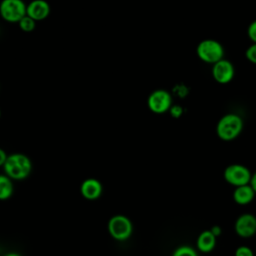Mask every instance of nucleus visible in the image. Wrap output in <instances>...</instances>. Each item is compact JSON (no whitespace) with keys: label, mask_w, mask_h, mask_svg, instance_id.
I'll return each mask as SVG.
<instances>
[{"label":"nucleus","mask_w":256,"mask_h":256,"mask_svg":"<svg viewBox=\"0 0 256 256\" xmlns=\"http://www.w3.org/2000/svg\"><path fill=\"white\" fill-rule=\"evenodd\" d=\"M3 169L5 174L12 180H24L31 174L32 162L27 155L14 153L8 155Z\"/></svg>","instance_id":"nucleus-1"},{"label":"nucleus","mask_w":256,"mask_h":256,"mask_svg":"<svg viewBox=\"0 0 256 256\" xmlns=\"http://www.w3.org/2000/svg\"><path fill=\"white\" fill-rule=\"evenodd\" d=\"M243 126V119L238 114L229 113L219 120L216 127V133L222 141H233L241 134Z\"/></svg>","instance_id":"nucleus-2"},{"label":"nucleus","mask_w":256,"mask_h":256,"mask_svg":"<svg viewBox=\"0 0 256 256\" xmlns=\"http://www.w3.org/2000/svg\"><path fill=\"white\" fill-rule=\"evenodd\" d=\"M197 55L205 63L215 64L224 59L225 50L222 44L214 39H206L201 41L197 46Z\"/></svg>","instance_id":"nucleus-3"},{"label":"nucleus","mask_w":256,"mask_h":256,"mask_svg":"<svg viewBox=\"0 0 256 256\" xmlns=\"http://www.w3.org/2000/svg\"><path fill=\"white\" fill-rule=\"evenodd\" d=\"M108 231L111 237L117 241L128 240L133 234L132 221L124 215H115L108 222Z\"/></svg>","instance_id":"nucleus-4"},{"label":"nucleus","mask_w":256,"mask_h":256,"mask_svg":"<svg viewBox=\"0 0 256 256\" xmlns=\"http://www.w3.org/2000/svg\"><path fill=\"white\" fill-rule=\"evenodd\" d=\"M27 4L23 0H2L0 15L8 23H19L26 16Z\"/></svg>","instance_id":"nucleus-5"},{"label":"nucleus","mask_w":256,"mask_h":256,"mask_svg":"<svg viewBox=\"0 0 256 256\" xmlns=\"http://www.w3.org/2000/svg\"><path fill=\"white\" fill-rule=\"evenodd\" d=\"M223 176L228 184L236 188L250 184L252 173L242 164H231L225 168Z\"/></svg>","instance_id":"nucleus-6"},{"label":"nucleus","mask_w":256,"mask_h":256,"mask_svg":"<svg viewBox=\"0 0 256 256\" xmlns=\"http://www.w3.org/2000/svg\"><path fill=\"white\" fill-rule=\"evenodd\" d=\"M148 108L155 114H163L170 110L172 107V96L164 90L158 89L153 91L148 97Z\"/></svg>","instance_id":"nucleus-7"},{"label":"nucleus","mask_w":256,"mask_h":256,"mask_svg":"<svg viewBox=\"0 0 256 256\" xmlns=\"http://www.w3.org/2000/svg\"><path fill=\"white\" fill-rule=\"evenodd\" d=\"M236 234L241 238H251L256 234V216L251 213L240 215L235 224Z\"/></svg>","instance_id":"nucleus-8"},{"label":"nucleus","mask_w":256,"mask_h":256,"mask_svg":"<svg viewBox=\"0 0 256 256\" xmlns=\"http://www.w3.org/2000/svg\"><path fill=\"white\" fill-rule=\"evenodd\" d=\"M234 75L235 68L229 60L222 59L213 65L212 76L219 84H228L233 80Z\"/></svg>","instance_id":"nucleus-9"},{"label":"nucleus","mask_w":256,"mask_h":256,"mask_svg":"<svg viewBox=\"0 0 256 256\" xmlns=\"http://www.w3.org/2000/svg\"><path fill=\"white\" fill-rule=\"evenodd\" d=\"M51 12L49 3L45 0H33L27 4L26 15L31 17L36 22L45 20Z\"/></svg>","instance_id":"nucleus-10"},{"label":"nucleus","mask_w":256,"mask_h":256,"mask_svg":"<svg viewBox=\"0 0 256 256\" xmlns=\"http://www.w3.org/2000/svg\"><path fill=\"white\" fill-rule=\"evenodd\" d=\"M80 192L85 199L96 200L102 195L103 186L99 180L95 178H89L82 182Z\"/></svg>","instance_id":"nucleus-11"},{"label":"nucleus","mask_w":256,"mask_h":256,"mask_svg":"<svg viewBox=\"0 0 256 256\" xmlns=\"http://www.w3.org/2000/svg\"><path fill=\"white\" fill-rule=\"evenodd\" d=\"M217 237H215L210 230H205L199 234L196 240L197 251L207 254L216 248Z\"/></svg>","instance_id":"nucleus-12"},{"label":"nucleus","mask_w":256,"mask_h":256,"mask_svg":"<svg viewBox=\"0 0 256 256\" xmlns=\"http://www.w3.org/2000/svg\"><path fill=\"white\" fill-rule=\"evenodd\" d=\"M256 196L255 191L250 184L236 187L233 192V200L236 204L240 206H245L250 204Z\"/></svg>","instance_id":"nucleus-13"},{"label":"nucleus","mask_w":256,"mask_h":256,"mask_svg":"<svg viewBox=\"0 0 256 256\" xmlns=\"http://www.w3.org/2000/svg\"><path fill=\"white\" fill-rule=\"evenodd\" d=\"M14 192L12 179L6 174H0V200L9 199Z\"/></svg>","instance_id":"nucleus-14"},{"label":"nucleus","mask_w":256,"mask_h":256,"mask_svg":"<svg viewBox=\"0 0 256 256\" xmlns=\"http://www.w3.org/2000/svg\"><path fill=\"white\" fill-rule=\"evenodd\" d=\"M172 256H199V254L195 248L188 245H182L174 250Z\"/></svg>","instance_id":"nucleus-15"},{"label":"nucleus","mask_w":256,"mask_h":256,"mask_svg":"<svg viewBox=\"0 0 256 256\" xmlns=\"http://www.w3.org/2000/svg\"><path fill=\"white\" fill-rule=\"evenodd\" d=\"M18 25H19V27H20V29H21L22 31L27 32V33H30V32H32V31L35 30V28H36V21L33 20V19H32L31 17H29L28 15H26V16H24V17L20 20V22L18 23Z\"/></svg>","instance_id":"nucleus-16"},{"label":"nucleus","mask_w":256,"mask_h":256,"mask_svg":"<svg viewBox=\"0 0 256 256\" xmlns=\"http://www.w3.org/2000/svg\"><path fill=\"white\" fill-rule=\"evenodd\" d=\"M245 56L249 62L256 64V44L255 43L248 47V49L245 52Z\"/></svg>","instance_id":"nucleus-17"},{"label":"nucleus","mask_w":256,"mask_h":256,"mask_svg":"<svg viewBox=\"0 0 256 256\" xmlns=\"http://www.w3.org/2000/svg\"><path fill=\"white\" fill-rule=\"evenodd\" d=\"M235 256H254V252L250 247L242 245L235 250Z\"/></svg>","instance_id":"nucleus-18"},{"label":"nucleus","mask_w":256,"mask_h":256,"mask_svg":"<svg viewBox=\"0 0 256 256\" xmlns=\"http://www.w3.org/2000/svg\"><path fill=\"white\" fill-rule=\"evenodd\" d=\"M248 37L253 43L256 44V20L253 21L248 27Z\"/></svg>","instance_id":"nucleus-19"},{"label":"nucleus","mask_w":256,"mask_h":256,"mask_svg":"<svg viewBox=\"0 0 256 256\" xmlns=\"http://www.w3.org/2000/svg\"><path fill=\"white\" fill-rule=\"evenodd\" d=\"M170 114L174 117V118H179L182 116L183 114V108L179 105H172V107L169 110Z\"/></svg>","instance_id":"nucleus-20"},{"label":"nucleus","mask_w":256,"mask_h":256,"mask_svg":"<svg viewBox=\"0 0 256 256\" xmlns=\"http://www.w3.org/2000/svg\"><path fill=\"white\" fill-rule=\"evenodd\" d=\"M211 231V233L215 236V237H219L222 234V228L219 225H214L211 227V229H209Z\"/></svg>","instance_id":"nucleus-21"},{"label":"nucleus","mask_w":256,"mask_h":256,"mask_svg":"<svg viewBox=\"0 0 256 256\" xmlns=\"http://www.w3.org/2000/svg\"><path fill=\"white\" fill-rule=\"evenodd\" d=\"M7 158H8L7 153H6L2 148H0V167H3V166H4V164H5L6 160H7Z\"/></svg>","instance_id":"nucleus-22"},{"label":"nucleus","mask_w":256,"mask_h":256,"mask_svg":"<svg viewBox=\"0 0 256 256\" xmlns=\"http://www.w3.org/2000/svg\"><path fill=\"white\" fill-rule=\"evenodd\" d=\"M250 185L256 193V172L252 174V177H251V180H250Z\"/></svg>","instance_id":"nucleus-23"},{"label":"nucleus","mask_w":256,"mask_h":256,"mask_svg":"<svg viewBox=\"0 0 256 256\" xmlns=\"http://www.w3.org/2000/svg\"><path fill=\"white\" fill-rule=\"evenodd\" d=\"M4 256H22L21 254H19V253H15V252H10V253H7V254H5Z\"/></svg>","instance_id":"nucleus-24"},{"label":"nucleus","mask_w":256,"mask_h":256,"mask_svg":"<svg viewBox=\"0 0 256 256\" xmlns=\"http://www.w3.org/2000/svg\"><path fill=\"white\" fill-rule=\"evenodd\" d=\"M0 117H1V110H0Z\"/></svg>","instance_id":"nucleus-25"}]
</instances>
